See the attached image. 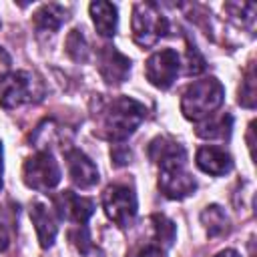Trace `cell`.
<instances>
[{"instance_id":"5bb4252c","label":"cell","mask_w":257,"mask_h":257,"mask_svg":"<svg viewBox=\"0 0 257 257\" xmlns=\"http://www.w3.org/2000/svg\"><path fill=\"white\" fill-rule=\"evenodd\" d=\"M197 165H199L201 171L219 177V175H225V173L231 171L233 161H231V157H229V153L225 149H219V147H203L197 153Z\"/></svg>"},{"instance_id":"cb8c5ba5","label":"cell","mask_w":257,"mask_h":257,"mask_svg":"<svg viewBox=\"0 0 257 257\" xmlns=\"http://www.w3.org/2000/svg\"><path fill=\"white\" fill-rule=\"evenodd\" d=\"M10 68V56L6 54L4 48H0V74H4Z\"/></svg>"},{"instance_id":"7402d4cb","label":"cell","mask_w":257,"mask_h":257,"mask_svg":"<svg viewBox=\"0 0 257 257\" xmlns=\"http://www.w3.org/2000/svg\"><path fill=\"white\" fill-rule=\"evenodd\" d=\"M131 257H165V251L159 247V245H145V247H139Z\"/></svg>"},{"instance_id":"44dd1931","label":"cell","mask_w":257,"mask_h":257,"mask_svg":"<svg viewBox=\"0 0 257 257\" xmlns=\"http://www.w3.org/2000/svg\"><path fill=\"white\" fill-rule=\"evenodd\" d=\"M253 68L247 70L245 80H243V88H239V102L247 108L255 106V80H253Z\"/></svg>"},{"instance_id":"4fadbf2b","label":"cell","mask_w":257,"mask_h":257,"mask_svg":"<svg viewBox=\"0 0 257 257\" xmlns=\"http://www.w3.org/2000/svg\"><path fill=\"white\" fill-rule=\"evenodd\" d=\"M30 219L36 227V235H38V241L40 245L46 249L54 243V237H56V231H58V225H56V219L52 215V211L40 203V201H34L30 205Z\"/></svg>"},{"instance_id":"6da1fadb","label":"cell","mask_w":257,"mask_h":257,"mask_svg":"<svg viewBox=\"0 0 257 257\" xmlns=\"http://www.w3.org/2000/svg\"><path fill=\"white\" fill-rule=\"evenodd\" d=\"M147 110L141 102H137L135 98L128 96H120L114 98L102 116V131L104 137L110 141H122L128 135L135 133V128L143 122Z\"/></svg>"},{"instance_id":"e0dca14e","label":"cell","mask_w":257,"mask_h":257,"mask_svg":"<svg viewBox=\"0 0 257 257\" xmlns=\"http://www.w3.org/2000/svg\"><path fill=\"white\" fill-rule=\"evenodd\" d=\"M231 124H233V118L229 114L209 118V120H205L203 124L197 126V135L203 137V139H225L231 133Z\"/></svg>"},{"instance_id":"277c9868","label":"cell","mask_w":257,"mask_h":257,"mask_svg":"<svg viewBox=\"0 0 257 257\" xmlns=\"http://www.w3.org/2000/svg\"><path fill=\"white\" fill-rule=\"evenodd\" d=\"M167 18L155 4H137L133 10V36L141 46H153L167 34Z\"/></svg>"},{"instance_id":"5b68a950","label":"cell","mask_w":257,"mask_h":257,"mask_svg":"<svg viewBox=\"0 0 257 257\" xmlns=\"http://www.w3.org/2000/svg\"><path fill=\"white\" fill-rule=\"evenodd\" d=\"M102 207L110 221L128 227L137 215V197L126 185H110L102 195Z\"/></svg>"},{"instance_id":"8fae6325","label":"cell","mask_w":257,"mask_h":257,"mask_svg":"<svg viewBox=\"0 0 257 257\" xmlns=\"http://www.w3.org/2000/svg\"><path fill=\"white\" fill-rule=\"evenodd\" d=\"M149 157L157 165H161V169H167V167H183L185 159H187V153L173 139L159 137L149 145Z\"/></svg>"},{"instance_id":"52a82bcc","label":"cell","mask_w":257,"mask_h":257,"mask_svg":"<svg viewBox=\"0 0 257 257\" xmlns=\"http://www.w3.org/2000/svg\"><path fill=\"white\" fill-rule=\"evenodd\" d=\"M145 74L149 78L151 84L159 86V88H169L177 74H179V54L173 48H165L155 52L147 64H145Z\"/></svg>"},{"instance_id":"3957f363","label":"cell","mask_w":257,"mask_h":257,"mask_svg":"<svg viewBox=\"0 0 257 257\" xmlns=\"http://www.w3.org/2000/svg\"><path fill=\"white\" fill-rule=\"evenodd\" d=\"M42 98V84L30 72H12L2 78L0 82V104L4 108H14L24 102L40 100Z\"/></svg>"},{"instance_id":"9c48e42d","label":"cell","mask_w":257,"mask_h":257,"mask_svg":"<svg viewBox=\"0 0 257 257\" xmlns=\"http://www.w3.org/2000/svg\"><path fill=\"white\" fill-rule=\"evenodd\" d=\"M98 70L108 84H118L126 78V74L131 70V62L114 46L106 44L98 52Z\"/></svg>"},{"instance_id":"8992f818","label":"cell","mask_w":257,"mask_h":257,"mask_svg":"<svg viewBox=\"0 0 257 257\" xmlns=\"http://www.w3.org/2000/svg\"><path fill=\"white\" fill-rule=\"evenodd\" d=\"M60 181V169L48 151H40L24 163V183L36 191H48Z\"/></svg>"},{"instance_id":"ac0fdd59","label":"cell","mask_w":257,"mask_h":257,"mask_svg":"<svg viewBox=\"0 0 257 257\" xmlns=\"http://www.w3.org/2000/svg\"><path fill=\"white\" fill-rule=\"evenodd\" d=\"M201 219H203V223H205L209 235H221V233L227 229V217H225V213L221 211V207H217V205L207 207V209L203 211Z\"/></svg>"},{"instance_id":"30bf717a","label":"cell","mask_w":257,"mask_h":257,"mask_svg":"<svg viewBox=\"0 0 257 257\" xmlns=\"http://www.w3.org/2000/svg\"><path fill=\"white\" fill-rule=\"evenodd\" d=\"M66 165H68V173L70 179L76 187L80 189H88L92 185H96L98 181V171L94 167V163L78 149H70L66 151Z\"/></svg>"},{"instance_id":"603a6c76","label":"cell","mask_w":257,"mask_h":257,"mask_svg":"<svg viewBox=\"0 0 257 257\" xmlns=\"http://www.w3.org/2000/svg\"><path fill=\"white\" fill-rule=\"evenodd\" d=\"M70 239H74V245L78 247V251H82V253H88V249H90V243H88V233L82 229V237H80V231L76 229V231H72L70 233Z\"/></svg>"},{"instance_id":"484cf974","label":"cell","mask_w":257,"mask_h":257,"mask_svg":"<svg viewBox=\"0 0 257 257\" xmlns=\"http://www.w3.org/2000/svg\"><path fill=\"white\" fill-rule=\"evenodd\" d=\"M217 257H241L237 251H233V249H225V251H221Z\"/></svg>"},{"instance_id":"4316f807","label":"cell","mask_w":257,"mask_h":257,"mask_svg":"<svg viewBox=\"0 0 257 257\" xmlns=\"http://www.w3.org/2000/svg\"><path fill=\"white\" fill-rule=\"evenodd\" d=\"M0 187H2V143H0Z\"/></svg>"},{"instance_id":"7a4b0ae2","label":"cell","mask_w":257,"mask_h":257,"mask_svg":"<svg viewBox=\"0 0 257 257\" xmlns=\"http://www.w3.org/2000/svg\"><path fill=\"white\" fill-rule=\"evenodd\" d=\"M223 84L217 78H203L189 84L183 92L181 110L191 120H203L223 102Z\"/></svg>"},{"instance_id":"ba28073f","label":"cell","mask_w":257,"mask_h":257,"mask_svg":"<svg viewBox=\"0 0 257 257\" xmlns=\"http://www.w3.org/2000/svg\"><path fill=\"white\" fill-rule=\"evenodd\" d=\"M159 189L169 199H185L197 189V183L183 167H167L161 169Z\"/></svg>"},{"instance_id":"ffe728a7","label":"cell","mask_w":257,"mask_h":257,"mask_svg":"<svg viewBox=\"0 0 257 257\" xmlns=\"http://www.w3.org/2000/svg\"><path fill=\"white\" fill-rule=\"evenodd\" d=\"M66 50L74 60H86L88 46H86V40H84L80 30H72L70 32V36L66 38Z\"/></svg>"},{"instance_id":"9a60e30c","label":"cell","mask_w":257,"mask_h":257,"mask_svg":"<svg viewBox=\"0 0 257 257\" xmlns=\"http://www.w3.org/2000/svg\"><path fill=\"white\" fill-rule=\"evenodd\" d=\"M90 16L100 36H112L116 30V6L110 2H92Z\"/></svg>"},{"instance_id":"d6986e66","label":"cell","mask_w":257,"mask_h":257,"mask_svg":"<svg viewBox=\"0 0 257 257\" xmlns=\"http://www.w3.org/2000/svg\"><path fill=\"white\" fill-rule=\"evenodd\" d=\"M153 227H155L157 239L163 241L165 247L173 245V241H175V225H173V221H169L165 215H153Z\"/></svg>"},{"instance_id":"7c38bea8","label":"cell","mask_w":257,"mask_h":257,"mask_svg":"<svg viewBox=\"0 0 257 257\" xmlns=\"http://www.w3.org/2000/svg\"><path fill=\"white\" fill-rule=\"evenodd\" d=\"M58 211H60L62 217H66V219H70L74 223L84 225L90 219V215L94 213V203L90 199L78 197L72 191H64L58 197Z\"/></svg>"},{"instance_id":"2e32d148","label":"cell","mask_w":257,"mask_h":257,"mask_svg":"<svg viewBox=\"0 0 257 257\" xmlns=\"http://www.w3.org/2000/svg\"><path fill=\"white\" fill-rule=\"evenodd\" d=\"M66 20V10L60 4H44L36 14H34V24L38 30H48L54 32L60 28V24Z\"/></svg>"},{"instance_id":"d4e9b609","label":"cell","mask_w":257,"mask_h":257,"mask_svg":"<svg viewBox=\"0 0 257 257\" xmlns=\"http://www.w3.org/2000/svg\"><path fill=\"white\" fill-rule=\"evenodd\" d=\"M8 247V233L4 229V225L0 223V251H4Z\"/></svg>"}]
</instances>
